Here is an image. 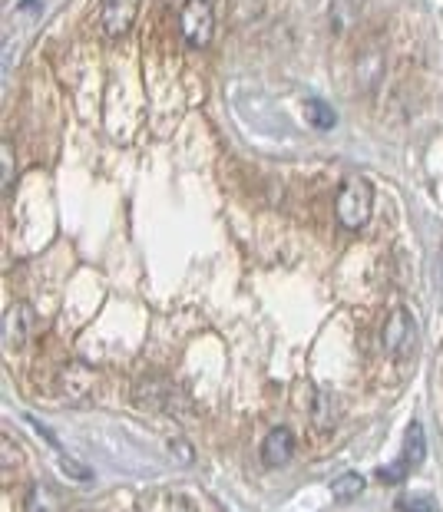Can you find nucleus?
<instances>
[{
    "instance_id": "4468645a",
    "label": "nucleus",
    "mask_w": 443,
    "mask_h": 512,
    "mask_svg": "<svg viewBox=\"0 0 443 512\" xmlns=\"http://www.w3.org/2000/svg\"><path fill=\"white\" fill-rule=\"evenodd\" d=\"M397 509L401 512H440L430 496H401L397 499Z\"/></svg>"
},
{
    "instance_id": "f3484780",
    "label": "nucleus",
    "mask_w": 443,
    "mask_h": 512,
    "mask_svg": "<svg viewBox=\"0 0 443 512\" xmlns=\"http://www.w3.org/2000/svg\"><path fill=\"white\" fill-rule=\"evenodd\" d=\"M63 466H67V470H63V473H67V476H77V479H90V473H86L80 463H73V460H63Z\"/></svg>"
},
{
    "instance_id": "1a4fd4ad",
    "label": "nucleus",
    "mask_w": 443,
    "mask_h": 512,
    "mask_svg": "<svg viewBox=\"0 0 443 512\" xmlns=\"http://www.w3.org/2000/svg\"><path fill=\"white\" fill-rule=\"evenodd\" d=\"M291 456H295V433L288 427H275L262 443V463L268 470H282Z\"/></svg>"
},
{
    "instance_id": "ddd939ff",
    "label": "nucleus",
    "mask_w": 443,
    "mask_h": 512,
    "mask_svg": "<svg viewBox=\"0 0 443 512\" xmlns=\"http://www.w3.org/2000/svg\"><path fill=\"white\" fill-rule=\"evenodd\" d=\"M308 116H311V126H318V129H334V123H338L334 110L324 100H318V96L308 100Z\"/></svg>"
},
{
    "instance_id": "39448f33",
    "label": "nucleus",
    "mask_w": 443,
    "mask_h": 512,
    "mask_svg": "<svg viewBox=\"0 0 443 512\" xmlns=\"http://www.w3.org/2000/svg\"><path fill=\"white\" fill-rule=\"evenodd\" d=\"M96 387H100V374H96L90 364L67 361V364L60 367L57 390H60V397L67 400V403H86V400H93Z\"/></svg>"
},
{
    "instance_id": "9b49d317",
    "label": "nucleus",
    "mask_w": 443,
    "mask_h": 512,
    "mask_svg": "<svg viewBox=\"0 0 443 512\" xmlns=\"http://www.w3.org/2000/svg\"><path fill=\"white\" fill-rule=\"evenodd\" d=\"M24 512H57V499L47 486H27V496H24Z\"/></svg>"
},
{
    "instance_id": "7ed1b4c3",
    "label": "nucleus",
    "mask_w": 443,
    "mask_h": 512,
    "mask_svg": "<svg viewBox=\"0 0 443 512\" xmlns=\"http://www.w3.org/2000/svg\"><path fill=\"white\" fill-rule=\"evenodd\" d=\"M179 34L192 50H205L215 34L212 0H186L179 10Z\"/></svg>"
},
{
    "instance_id": "f03ea898",
    "label": "nucleus",
    "mask_w": 443,
    "mask_h": 512,
    "mask_svg": "<svg viewBox=\"0 0 443 512\" xmlns=\"http://www.w3.org/2000/svg\"><path fill=\"white\" fill-rule=\"evenodd\" d=\"M136 403L153 413H162V417H182L189 413V400L186 394L172 384L166 377H146L136 384Z\"/></svg>"
},
{
    "instance_id": "dca6fc26",
    "label": "nucleus",
    "mask_w": 443,
    "mask_h": 512,
    "mask_svg": "<svg viewBox=\"0 0 443 512\" xmlns=\"http://www.w3.org/2000/svg\"><path fill=\"white\" fill-rule=\"evenodd\" d=\"M0 453H4V473L10 476V473H14V466H20V450L14 446V440L4 437V440H0Z\"/></svg>"
},
{
    "instance_id": "0eeeda50",
    "label": "nucleus",
    "mask_w": 443,
    "mask_h": 512,
    "mask_svg": "<svg viewBox=\"0 0 443 512\" xmlns=\"http://www.w3.org/2000/svg\"><path fill=\"white\" fill-rule=\"evenodd\" d=\"M139 14V0H103L100 4V30L106 40H120L129 34Z\"/></svg>"
},
{
    "instance_id": "423d86ee",
    "label": "nucleus",
    "mask_w": 443,
    "mask_h": 512,
    "mask_svg": "<svg viewBox=\"0 0 443 512\" xmlns=\"http://www.w3.org/2000/svg\"><path fill=\"white\" fill-rule=\"evenodd\" d=\"M424 456H427V440H424V427L414 420L407 427V440H404V453H401V460H394L391 466H384L381 470V479L384 483H404L407 473L410 470H417L420 463H424Z\"/></svg>"
},
{
    "instance_id": "6e6552de",
    "label": "nucleus",
    "mask_w": 443,
    "mask_h": 512,
    "mask_svg": "<svg viewBox=\"0 0 443 512\" xmlns=\"http://www.w3.org/2000/svg\"><path fill=\"white\" fill-rule=\"evenodd\" d=\"M34 308L24 301L10 304V308L4 311V344L10 347V351H20V347H27V341L34 337Z\"/></svg>"
},
{
    "instance_id": "9d476101",
    "label": "nucleus",
    "mask_w": 443,
    "mask_h": 512,
    "mask_svg": "<svg viewBox=\"0 0 443 512\" xmlns=\"http://www.w3.org/2000/svg\"><path fill=\"white\" fill-rule=\"evenodd\" d=\"M311 417H315L318 430H331L338 423V400L328 390H315V400H311Z\"/></svg>"
},
{
    "instance_id": "f8f14e48",
    "label": "nucleus",
    "mask_w": 443,
    "mask_h": 512,
    "mask_svg": "<svg viewBox=\"0 0 443 512\" xmlns=\"http://www.w3.org/2000/svg\"><path fill=\"white\" fill-rule=\"evenodd\" d=\"M331 493L338 499H354L364 493V476L361 473H341L338 479L331 483Z\"/></svg>"
},
{
    "instance_id": "f257e3e1",
    "label": "nucleus",
    "mask_w": 443,
    "mask_h": 512,
    "mask_svg": "<svg viewBox=\"0 0 443 512\" xmlns=\"http://www.w3.org/2000/svg\"><path fill=\"white\" fill-rule=\"evenodd\" d=\"M371 212H374V185L361 176L344 179V185L338 189V199H334V215H338L341 228L361 232V228L371 222Z\"/></svg>"
},
{
    "instance_id": "2eb2a0df",
    "label": "nucleus",
    "mask_w": 443,
    "mask_h": 512,
    "mask_svg": "<svg viewBox=\"0 0 443 512\" xmlns=\"http://www.w3.org/2000/svg\"><path fill=\"white\" fill-rule=\"evenodd\" d=\"M0 162H4V195H10V189H14V149H10V143H4V149H0Z\"/></svg>"
},
{
    "instance_id": "20e7f679",
    "label": "nucleus",
    "mask_w": 443,
    "mask_h": 512,
    "mask_svg": "<svg viewBox=\"0 0 443 512\" xmlns=\"http://www.w3.org/2000/svg\"><path fill=\"white\" fill-rule=\"evenodd\" d=\"M381 344H384V354L394 357V361H407V357L417 351V324L404 308H394L391 318L384 321Z\"/></svg>"
}]
</instances>
